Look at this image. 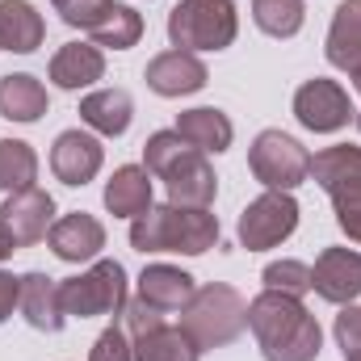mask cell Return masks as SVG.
I'll list each match as a JSON object with an SVG mask.
<instances>
[{
	"label": "cell",
	"mask_w": 361,
	"mask_h": 361,
	"mask_svg": "<svg viewBox=\"0 0 361 361\" xmlns=\"http://www.w3.org/2000/svg\"><path fill=\"white\" fill-rule=\"evenodd\" d=\"M328 63L341 72L361 68V0H341L328 25Z\"/></svg>",
	"instance_id": "cell-23"
},
{
	"label": "cell",
	"mask_w": 361,
	"mask_h": 361,
	"mask_svg": "<svg viewBox=\"0 0 361 361\" xmlns=\"http://www.w3.org/2000/svg\"><path fill=\"white\" fill-rule=\"evenodd\" d=\"M0 223L13 231L17 248H30V244L47 240V231L55 227V197H51L47 189H38V185L17 189V193H8V202L0 206Z\"/></svg>",
	"instance_id": "cell-9"
},
{
	"label": "cell",
	"mask_w": 361,
	"mask_h": 361,
	"mask_svg": "<svg viewBox=\"0 0 361 361\" xmlns=\"http://www.w3.org/2000/svg\"><path fill=\"white\" fill-rule=\"evenodd\" d=\"M47 114V85L30 72L0 76V118L8 122H38Z\"/></svg>",
	"instance_id": "cell-24"
},
{
	"label": "cell",
	"mask_w": 361,
	"mask_h": 361,
	"mask_svg": "<svg viewBox=\"0 0 361 361\" xmlns=\"http://www.w3.org/2000/svg\"><path fill=\"white\" fill-rule=\"evenodd\" d=\"M63 290V311L76 319H97V315H122L126 307V269L118 261H97L80 277L59 281Z\"/></svg>",
	"instance_id": "cell-5"
},
{
	"label": "cell",
	"mask_w": 361,
	"mask_h": 361,
	"mask_svg": "<svg viewBox=\"0 0 361 361\" xmlns=\"http://www.w3.org/2000/svg\"><path fill=\"white\" fill-rule=\"evenodd\" d=\"M55 8H59V17H63L72 30H85V34H89L92 25L114 8V0H59Z\"/></svg>",
	"instance_id": "cell-32"
},
{
	"label": "cell",
	"mask_w": 361,
	"mask_h": 361,
	"mask_svg": "<svg viewBox=\"0 0 361 361\" xmlns=\"http://www.w3.org/2000/svg\"><path fill=\"white\" fill-rule=\"evenodd\" d=\"M252 21L269 38H294L307 21V4L302 0H252Z\"/></svg>",
	"instance_id": "cell-27"
},
{
	"label": "cell",
	"mask_w": 361,
	"mask_h": 361,
	"mask_svg": "<svg viewBox=\"0 0 361 361\" xmlns=\"http://www.w3.org/2000/svg\"><path fill=\"white\" fill-rule=\"evenodd\" d=\"M345 361H361V353H353V357H345Z\"/></svg>",
	"instance_id": "cell-39"
},
{
	"label": "cell",
	"mask_w": 361,
	"mask_h": 361,
	"mask_svg": "<svg viewBox=\"0 0 361 361\" xmlns=\"http://www.w3.org/2000/svg\"><path fill=\"white\" fill-rule=\"evenodd\" d=\"M55 4H59V0H55Z\"/></svg>",
	"instance_id": "cell-41"
},
{
	"label": "cell",
	"mask_w": 361,
	"mask_h": 361,
	"mask_svg": "<svg viewBox=\"0 0 361 361\" xmlns=\"http://www.w3.org/2000/svg\"><path fill=\"white\" fill-rule=\"evenodd\" d=\"M89 361H135V341L126 336L122 324H109L89 349Z\"/></svg>",
	"instance_id": "cell-31"
},
{
	"label": "cell",
	"mask_w": 361,
	"mask_h": 361,
	"mask_svg": "<svg viewBox=\"0 0 361 361\" xmlns=\"http://www.w3.org/2000/svg\"><path fill=\"white\" fill-rule=\"evenodd\" d=\"M130 118H135V101H130L126 89H97L80 101V122L92 126L97 135H105V139L126 135Z\"/></svg>",
	"instance_id": "cell-21"
},
{
	"label": "cell",
	"mask_w": 361,
	"mask_h": 361,
	"mask_svg": "<svg viewBox=\"0 0 361 361\" xmlns=\"http://www.w3.org/2000/svg\"><path fill=\"white\" fill-rule=\"evenodd\" d=\"M240 34L231 0H180L169 13V38L177 51H227Z\"/></svg>",
	"instance_id": "cell-4"
},
{
	"label": "cell",
	"mask_w": 361,
	"mask_h": 361,
	"mask_svg": "<svg viewBox=\"0 0 361 361\" xmlns=\"http://www.w3.org/2000/svg\"><path fill=\"white\" fill-rule=\"evenodd\" d=\"M177 135L189 143V147H197L202 156H219V152H227L231 147V139H235V126H231V118L223 114V109H214V105H197V109H185L177 118Z\"/></svg>",
	"instance_id": "cell-17"
},
{
	"label": "cell",
	"mask_w": 361,
	"mask_h": 361,
	"mask_svg": "<svg viewBox=\"0 0 361 361\" xmlns=\"http://www.w3.org/2000/svg\"><path fill=\"white\" fill-rule=\"evenodd\" d=\"M17 307H21L25 324L38 328V332H59V328L68 324L63 290H59V281L47 277V273H25V277H21V298H17Z\"/></svg>",
	"instance_id": "cell-15"
},
{
	"label": "cell",
	"mask_w": 361,
	"mask_h": 361,
	"mask_svg": "<svg viewBox=\"0 0 361 361\" xmlns=\"http://www.w3.org/2000/svg\"><path fill=\"white\" fill-rule=\"evenodd\" d=\"M164 185H169V202L185 206V210H210V202L219 193V177H214V169L202 152H189L164 177Z\"/></svg>",
	"instance_id": "cell-14"
},
{
	"label": "cell",
	"mask_w": 361,
	"mask_h": 361,
	"mask_svg": "<svg viewBox=\"0 0 361 361\" xmlns=\"http://www.w3.org/2000/svg\"><path fill=\"white\" fill-rule=\"evenodd\" d=\"M349 76H353V89L361 92V68H357V72H349Z\"/></svg>",
	"instance_id": "cell-38"
},
{
	"label": "cell",
	"mask_w": 361,
	"mask_h": 361,
	"mask_svg": "<svg viewBox=\"0 0 361 361\" xmlns=\"http://www.w3.org/2000/svg\"><path fill=\"white\" fill-rule=\"evenodd\" d=\"M47 38V21L30 0H0V51L30 55Z\"/></svg>",
	"instance_id": "cell-20"
},
{
	"label": "cell",
	"mask_w": 361,
	"mask_h": 361,
	"mask_svg": "<svg viewBox=\"0 0 361 361\" xmlns=\"http://www.w3.org/2000/svg\"><path fill=\"white\" fill-rule=\"evenodd\" d=\"M143 80L156 97H189V92L206 89V63L193 51H164L143 68Z\"/></svg>",
	"instance_id": "cell-12"
},
{
	"label": "cell",
	"mask_w": 361,
	"mask_h": 361,
	"mask_svg": "<svg viewBox=\"0 0 361 361\" xmlns=\"http://www.w3.org/2000/svg\"><path fill=\"white\" fill-rule=\"evenodd\" d=\"M92 47H109V51H130L143 38V17L130 4H114L97 25L89 30Z\"/></svg>",
	"instance_id": "cell-25"
},
{
	"label": "cell",
	"mask_w": 361,
	"mask_h": 361,
	"mask_svg": "<svg viewBox=\"0 0 361 361\" xmlns=\"http://www.w3.org/2000/svg\"><path fill=\"white\" fill-rule=\"evenodd\" d=\"M13 252H17V240H13V231L0 223V261H8Z\"/></svg>",
	"instance_id": "cell-37"
},
{
	"label": "cell",
	"mask_w": 361,
	"mask_h": 361,
	"mask_svg": "<svg viewBox=\"0 0 361 361\" xmlns=\"http://www.w3.org/2000/svg\"><path fill=\"white\" fill-rule=\"evenodd\" d=\"M311 290L324 298V302H336V307H349L357 302L361 294V252L353 248H324L315 269H311Z\"/></svg>",
	"instance_id": "cell-10"
},
{
	"label": "cell",
	"mask_w": 361,
	"mask_h": 361,
	"mask_svg": "<svg viewBox=\"0 0 361 361\" xmlns=\"http://www.w3.org/2000/svg\"><path fill=\"white\" fill-rule=\"evenodd\" d=\"M294 227H298V202L281 189H265L240 214V244L248 252H265V248H277L281 240H290Z\"/></svg>",
	"instance_id": "cell-7"
},
{
	"label": "cell",
	"mask_w": 361,
	"mask_h": 361,
	"mask_svg": "<svg viewBox=\"0 0 361 361\" xmlns=\"http://www.w3.org/2000/svg\"><path fill=\"white\" fill-rule=\"evenodd\" d=\"M261 281H265V290L302 298L311 290V265H302V261H273V265H265Z\"/></svg>",
	"instance_id": "cell-30"
},
{
	"label": "cell",
	"mask_w": 361,
	"mask_h": 361,
	"mask_svg": "<svg viewBox=\"0 0 361 361\" xmlns=\"http://www.w3.org/2000/svg\"><path fill=\"white\" fill-rule=\"evenodd\" d=\"M311 177L328 197H345L361 189V147H349V143L324 147L319 156H311Z\"/></svg>",
	"instance_id": "cell-16"
},
{
	"label": "cell",
	"mask_w": 361,
	"mask_h": 361,
	"mask_svg": "<svg viewBox=\"0 0 361 361\" xmlns=\"http://www.w3.org/2000/svg\"><path fill=\"white\" fill-rule=\"evenodd\" d=\"M160 324H164V311L147 307L143 298H135V302H126V307H122V328H126V336H130V341H139V336L156 332Z\"/></svg>",
	"instance_id": "cell-33"
},
{
	"label": "cell",
	"mask_w": 361,
	"mask_h": 361,
	"mask_svg": "<svg viewBox=\"0 0 361 361\" xmlns=\"http://www.w3.org/2000/svg\"><path fill=\"white\" fill-rule=\"evenodd\" d=\"M17 298H21V277H13V273L0 269V324H4L8 315H13Z\"/></svg>",
	"instance_id": "cell-36"
},
{
	"label": "cell",
	"mask_w": 361,
	"mask_h": 361,
	"mask_svg": "<svg viewBox=\"0 0 361 361\" xmlns=\"http://www.w3.org/2000/svg\"><path fill=\"white\" fill-rule=\"evenodd\" d=\"M197 353L202 349L185 336V328H169V324L135 341V361H197Z\"/></svg>",
	"instance_id": "cell-26"
},
{
	"label": "cell",
	"mask_w": 361,
	"mask_h": 361,
	"mask_svg": "<svg viewBox=\"0 0 361 361\" xmlns=\"http://www.w3.org/2000/svg\"><path fill=\"white\" fill-rule=\"evenodd\" d=\"M248 328L265 361H315L324 349L319 319L302 307V298H290L277 290H261L248 302Z\"/></svg>",
	"instance_id": "cell-1"
},
{
	"label": "cell",
	"mask_w": 361,
	"mask_h": 361,
	"mask_svg": "<svg viewBox=\"0 0 361 361\" xmlns=\"http://www.w3.org/2000/svg\"><path fill=\"white\" fill-rule=\"evenodd\" d=\"M332 206H336V223H341V231L361 244V189L353 193H345V197H332Z\"/></svg>",
	"instance_id": "cell-35"
},
{
	"label": "cell",
	"mask_w": 361,
	"mask_h": 361,
	"mask_svg": "<svg viewBox=\"0 0 361 361\" xmlns=\"http://www.w3.org/2000/svg\"><path fill=\"white\" fill-rule=\"evenodd\" d=\"M193 277L177 265H147V269L139 273V298L147 302V307H156V311H185L189 307V298H193Z\"/></svg>",
	"instance_id": "cell-18"
},
{
	"label": "cell",
	"mask_w": 361,
	"mask_h": 361,
	"mask_svg": "<svg viewBox=\"0 0 361 361\" xmlns=\"http://www.w3.org/2000/svg\"><path fill=\"white\" fill-rule=\"evenodd\" d=\"M101 76H105V55H101V47H92V42H68V47H59L55 59H51V80L68 92L89 89Z\"/></svg>",
	"instance_id": "cell-19"
},
{
	"label": "cell",
	"mask_w": 361,
	"mask_h": 361,
	"mask_svg": "<svg viewBox=\"0 0 361 361\" xmlns=\"http://www.w3.org/2000/svg\"><path fill=\"white\" fill-rule=\"evenodd\" d=\"M353 114H357V109H353L349 92L341 89L336 80L315 76V80L298 85V92H294V118H298L307 130H315V135H332V130L349 126Z\"/></svg>",
	"instance_id": "cell-8"
},
{
	"label": "cell",
	"mask_w": 361,
	"mask_h": 361,
	"mask_svg": "<svg viewBox=\"0 0 361 361\" xmlns=\"http://www.w3.org/2000/svg\"><path fill=\"white\" fill-rule=\"evenodd\" d=\"M189 152H197V147H189L177 130H156V135L143 143V169H147L152 177L164 180L180 164V160L189 156Z\"/></svg>",
	"instance_id": "cell-29"
},
{
	"label": "cell",
	"mask_w": 361,
	"mask_h": 361,
	"mask_svg": "<svg viewBox=\"0 0 361 361\" xmlns=\"http://www.w3.org/2000/svg\"><path fill=\"white\" fill-rule=\"evenodd\" d=\"M336 345L345 349V357H353L361 353V307L357 302H349V307H341V315H336Z\"/></svg>",
	"instance_id": "cell-34"
},
{
	"label": "cell",
	"mask_w": 361,
	"mask_h": 361,
	"mask_svg": "<svg viewBox=\"0 0 361 361\" xmlns=\"http://www.w3.org/2000/svg\"><path fill=\"white\" fill-rule=\"evenodd\" d=\"M38 177V156L30 143L21 139H0V189L4 193H17V189H30Z\"/></svg>",
	"instance_id": "cell-28"
},
{
	"label": "cell",
	"mask_w": 361,
	"mask_h": 361,
	"mask_svg": "<svg viewBox=\"0 0 361 361\" xmlns=\"http://www.w3.org/2000/svg\"><path fill=\"white\" fill-rule=\"evenodd\" d=\"M130 248L135 252H185L202 257L219 248V219L210 210H185V206H147L130 223Z\"/></svg>",
	"instance_id": "cell-2"
},
{
	"label": "cell",
	"mask_w": 361,
	"mask_h": 361,
	"mask_svg": "<svg viewBox=\"0 0 361 361\" xmlns=\"http://www.w3.org/2000/svg\"><path fill=\"white\" fill-rule=\"evenodd\" d=\"M101 164H105V147L89 130H63L51 147V173L63 185H89L101 173Z\"/></svg>",
	"instance_id": "cell-11"
},
{
	"label": "cell",
	"mask_w": 361,
	"mask_h": 361,
	"mask_svg": "<svg viewBox=\"0 0 361 361\" xmlns=\"http://www.w3.org/2000/svg\"><path fill=\"white\" fill-rule=\"evenodd\" d=\"M147 206H152V173L139 164L114 169V177L105 180V210L118 219H139Z\"/></svg>",
	"instance_id": "cell-22"
},
{
	"label": "cell",
	"mask_w": 361,
	"mask_h": 361,
	"mask_svg": "<svg viewBox=\"0 0 361 361\" xmlns=\"http://www.w3.org/2000/svg\"><path fill=\"white\" fill-rule=\"evenodd\" d=\"M47 244H51V252H55L59 261L80 265V261H92V257L105 248V227H101V219L76 210V214L55 219V227L47 231Z\"/></svg>",
	"instance_id": "cell-13"
},
{
	"label": "cell",
	"mask_w": 361,
	"mask_h": 361,
	"mask_svg": "<svg viewBox=\"0 0 361 361\" xmlns=\"http://www.w3.org/2000/svg\"><path fill=\"white\" fill-rule=\"evenodd\" d=\"M180 328L197 349H223L248 328V302L227 281L197 286L189 307L180 311Z\"/></svg>",
	"instance_id": "cell-3"
},
{
	"label": "cell",
	"mask_w": 361,
	"mask_h": 361,
	"mask_svg": "<svg viewBox=\"0 0 361 361\" xmlns=\"http://www.w3.org/2000/svg\"><path fill=\"white\" fill-rule=\"evenodd\" d=\"M357 126H361V114H357Z\"/></svg>",
	"instance_id": "cell-40"
},
{
	"label": "cell",
	"mask_w": 361,
	"mask_h": 361,
	"mask_svg": "<svg viewBox=\"0 0 361 361\" xmlns=\"http://www.w3.org/2000/svg\"><path fill=\"white\" fill-rule=\"evenodd\" d=\"M248 169H252V177L261 180L265 189L290 193V189H298L302 180L311 177V156H307V147L294 135L261 130L252 139V147H248Z\"/></svg>",
	"instance_id": "cell-6"
}]
</instances>
